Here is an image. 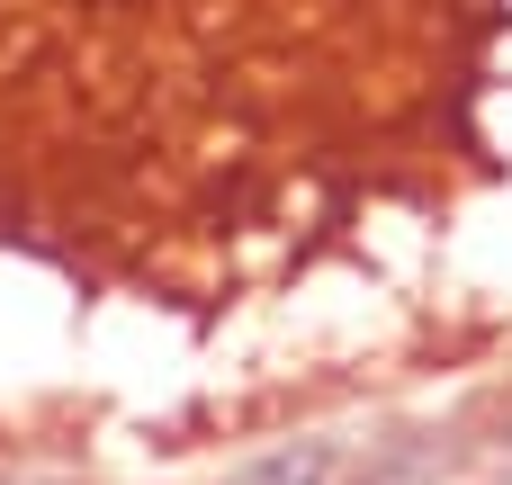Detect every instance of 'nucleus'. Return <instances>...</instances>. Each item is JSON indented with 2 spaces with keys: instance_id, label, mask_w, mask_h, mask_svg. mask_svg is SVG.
Wrapping results in <instances>:
<instances>
[{
  "instance_id": "1",
  "label": "nucleus",
  "mask_w": 512,
  "mask_h": 485,
  "mask_svg": "<svg viewBox=\"0 0 512 485\" xmlns=\"http://www.w3.org/2000/svg\"><path fill=\"white\" fill-rule=\"evenodd\" d=\"M486 36L495 0H0V243L234 306L441 189Z\"/></svg>"
},
{
  "instance_id": "2",
  "label": "nucleus",
  "mask_w": 512,
  "mask_h": 485,
  "mask_svg": "<svg viewBox=\"0 0 512 485\" xmlns=\"http://www.w3.org/2000/svg\"><path fill=\"white\" fill-rule=\"evenodd\" d=\"M351 477V441L342 432H306V441H270L243 468H225L216 485H342Z\"/></svg>"
},
{
  "instance_id": "3",
  "label": "nucleus",
  "mask_w": 512,
  "mask_h": 485,
  "mask_svg": "<svg viewBox=\"0 0 512 485\" xmlns=\"http://www.w3.org/2000/svg\"><path fill=\"white\" fill-rule=\"evenodd\" d=\"M477 485H512V441L495 450V459H486V477H477Z\"/></svg>"
}]
</instances>
